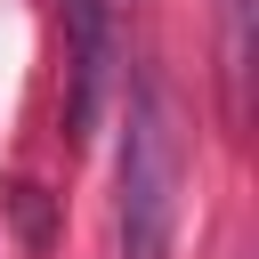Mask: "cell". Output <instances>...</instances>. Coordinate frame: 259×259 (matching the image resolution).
<instances>
[{"label": "cell", "instance_id": "cell-1", "mask_svg": "<svg viewBox=\"0 0 259 259\" xmlns=\"http://www.w3.org/2000/svg\"><path fill=\"white\" fill-rule=\"evenodd\" d=\"M178 227V121L170 97L146 81L130 97V138H121V259H170Z\"/></svg>", "mask_w": 259, "mask_h": 259}, {"label": "cell", "instance_id": "cell-2", "mask_svg": "<svg viewBox=\"0 0 259 259\" xmlns=\"http://www.w3.org/2000/svg\"><path fill=\"white\" fill-rule=\"evenodd\" d=\"M113 0H65V138H89L113 97Z\"/></svg>", "mask_w": 259, "mask_h": 259}, {"label": "cell", "instance_id": "cell-3", "mask_svg": "<svg viewBox=\"0 0 259 259\" xmlns=\"http://www.w3.org/2000/svg\"><path fill=\"white\" fill-rule=\"evenodd\" d=\"M227 16H235V65H243V32H251V0H227Z\"/></svg>", "mask_w": 259, "mask_h": 259}]
</instances>
